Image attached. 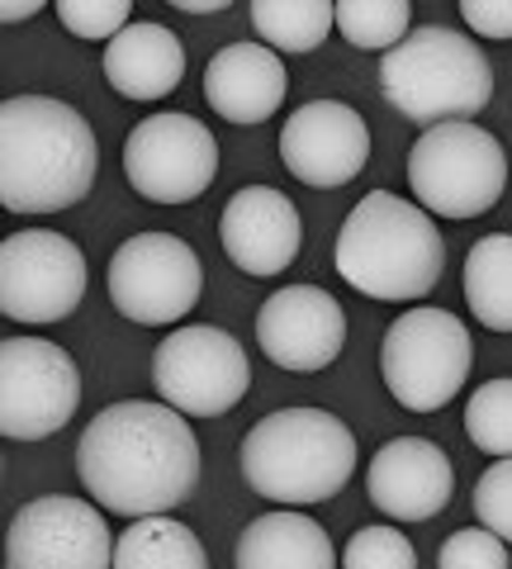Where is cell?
I'll list each match as a JSON object with an SVG mask.
<instances>
[{
	"instance_id": "1",
	"label": "cell",
	"mask_w": 512,
	"mask_h": 569,
	"mask_svg": "<svg viewBox=\"0 0 512 569\" xmlns=\"http://www.w3.org/2000/svg\"><path fill=\"white\" fill-rule=\"evenodd\" d=\"M77 475L104 512H171L200 485V441L185 413L167 399H123L86 422L77 441Z\"/></svg>"
},
{
	"instance_id": "2",
	"label": "cell",
	"mask_w": 512,
	"mask_h": 569,
	"mask_svg": "<svg viewBox=\"0 0 512 569\" xmlns=\"http://www.w3.org/2000/svg\"><path fill=\"white\" fill-rule=\"evenodd\" d=\"M100 171V142L81 110L52 96L0 104V204L10 213H62L81 204Z\"/></svg>"
},
{
	"instance_id": "3",
	"label": "cell",
	"mask_w": 512,
	"mask_h": 569,
	"mask_svg": "<svg viewBox=\"0 0 512 569\" xmlns=\"http://www.w3.org/2000/svg\"><path fill=\"white\" fill-rule=\"evenodd\" d=\"M332 266L351 290L384 299V305L428 299L446 266V242L422 204L399 200L390 190H370L342 219Z\"/></svg>"
},
{
	"instance_id": "4",
	"label": "cell",
	"mask_w": 512,
	"mask_h": 569,
	"mask_svg": "<svg viewBox=\"0 0 512 569\" xmlns=\"http://www.w3.org/2000/svg\"><path fill=\"white\" fill-rule=\"evenodd\" d=\"M247 489L280 508L328 503L357 475V437L328 408H280L242 437Z\"/></svg>"
},
{
	"instance_id": "5",
	"label": "cell",
	"mask_w": 512,
	"mask_h": 569,
	"mask_svg": "<svg viewBox=\"0 0 512 569\" xmlns=\"http://www.w3.org/2000/svg\"><path fill=\"white\" fill-rule=\"evenodd\" d=\"M384 100L403 119L436 129V123L474 119L493 100V67L484 48L455 29H413L380 62Z\"/></svg>"
},
{
	"instance_id": "6",
	"label": "cell",
	"mask_w": 512,
	"mask_h": 569,
	"mask_svg": "<svg viewBox=\"0 0 512 569\" xmlns=\"http://www.w3.org/2000/svg\"><path fill=\"white\" fill-rule=\"evenodd\" d=\"M508 186V152L474 119L436 123L409 152V190L436 219H480Z\"/></svg>"
},
{
	"instance_id": "7",
	"label": "cell",
	"mask_w": 512,
	"mask_h": 569,
	"mask_svg": "<svg viewBox=\"0 0 512 569\" xmlns=\"http://www.w3.org/2000/svg\"><path fill=\"white\" fill-rule=\"evenodd\" d=\"M474 342L470 328L446 309H409L399 313L380 342V376L384 389L409 413H436L446 408L470 380Z\"/></svg>"
},
{
	"instance_id": "8",
	"label": "cell",
	"mask_w": 512,
	"mask_h": 569,
	"mask_svg": "<svg viewBox=\"0 0 512 569\" xmlns=\"http://www.w3.org/2000/svg\"><path fill=\"white\" fill-rule=\"evenodd\" d=\"M152 385L185 418H223L252 389V361L233 332L190 323L171 328L152 351Z\"/></svg>"
},
{
	"instance_id": "9",
	"label": "cell",
	"mask_w": 512,
	"mask_h": 569,
	"mask_svg": "<svg viewBox=\"0 0 512 569\" xmlns=\"http://www.w3.org/2000/svg\"><path fill=\"white\" fill-rule=\"evenodd\" d=\"M110 305L138 328H171L200 305L204 266L175 233H133L104 271Z\"/></svg>"
},
{
	"instance_id": "10",
	"label": "cell",
	"mask_w": 512,
	"mask_h": 569,
	"mask_svg": "<svg viewBox=\"0 0 512 569\" xmlns=\"http://www.w3.org/2000/svg\"><path fill=\"white\" fill-rule=\"evenodd\" d=\"M81 403V370L48 337L0 342V432L10 441H43L72 422Z\"/></svg>"
},
{
	"instance_id": "11",
	"label": "cell",
	"mask_w": 512,
	"mask_h": 569,
	"mask_svg": "<svg viewBox=\"0 0 512 569\" xmlns=\"http://www.w3.org/2000/svg\"><path fill=\"white\" fill-rule=\"evenodd\" d=\"M123 176L152 204H190L214 186L219 142L195 114H148L123 138Z\"/></svg>"
},
{
	"instance_id": "12",
	"label": "cell",
	"mask_w": 512,
	"mask_h": 569,
	"mask_svg": "<svg viewBox=\"0 0 512 569\" xmlns=\"http://www.w3.org/2000/svg\"><path fill=\"white\" fill-rule=\"evenodd\" d=\"M86 299V257L72 238L24 228L0 242V309L14 323H62Z\"/></svg>"
},
{
	"instance_id": "13",
	"label": "cell",
	"mask_w": 512,
	"mask_h": 569,
	"mask_svg": "<svg viewBox=\"0 0 512 569\" xmlns=\"http://www.w3.org/2000/svg\"><path fill=\"white\" fill-rule=\"evenodd\" d=\"M100 503L67 493H43L14 512L6 531V565L10 569H104L114 565L110 522Z\"/></svg>"
},
{
	"instance_id": "14",
	"label": "cell",
	"mask_w": 512,
	"mask_h": 569,
	"mask_svg": "<svg viewBox=\"0 0 512 569\" xmlns=\"http://www.w3.org/2000/svg\"><path fill=\"white\" fill-rule=\"evenodd\" d=\"M257 347L294 376L328 370L347 347V313L323 284H285L257 313Z\"/></svg>"
},
{
	"instance_id": "15",
	"label": "cell",
	"mask_w": 512,
	"mask_h": 569,
	"mask_svg": "<svg viewBox=\"0 0 512 569\" xmlns=\"http://www.w3.org/2000/svg\"><path fill=\"white\" fill-rule=\"evenodd\" d=\"M280 157L294 181L313 190H338L357 181L370 162V129L342 100H309L280 129Z\"/></svg>"
},
{
	"instance_id": "16",
	"label": "cell",
	"mask_w": 512,
	"mask_h": 569,
	"mask_svg": "<svg viewBox=\"0 0 512 569\" xmlns=\"http://www.w3.org/2000/svg\"><path fill=\"white\" fill-rule=\"evenodd\" d=\"M365 493L390 522H428L455 493L451 456L428 437H394L370 456Z\"/></svg>"
},
{
	"instance_id": "17",
	"label": "cell",
	"mask_w": 512,
	"mask_h": 569,
	"mask_svg": "<svg viewBox=\"0 0 512 569\" xmlns=\"http://www.w3.org/2000/svg\"><path fill=\"white\" fill-rule=\"evenodd\" d=\"M223 257L247 276H280L299 257L304 223L285 190L275 186H242L219 213Z\"/></svg>"
},
{
	"instance_id": "18",
	"label": "cell",
	"mask_w": 512,
	"mask_h": 569,
	"mask_svg": "<svg viewBox=\"0 0 512 569\" xmlns=\"http://www.w3.org/2000/svg\"><path fill=\"white\" fill-rule=\"evenodd\" d=\"M290 96L285 58L267 43H228L204 67V100L228 123H267Z\"/></svg>"
},
{
	"instance_id": "19",
	"label": "cell",
	"mask_w": 512,
	"mask_h": 569,
	"mask_svg": "<svg viewBox=\"0 0 512 569\" xmlns=\"http://www.w3.org/2000/svg\"><path fill=\"white\" fill-rule=\"evenodd\" d=\"M104 81L123 100H162L185 81V43L167 24L133 20L114 43H104Z\"/></svg>"
},
{
	"instance_id": "20",
	"label": "cell",
	"mask_w": 512,
	"mask_h": 569,
	"mask_svg": "<svg viewBox=\"0 0 512 569\" xmlns=\"http://www.w3.org/2000/svg\"><path fill=\"white\" fill-rule=\"evenodd\" d=\"M338 560L342 556L332 550L323 522H313L309 512H267L247 522L233 550L238 569H332Z\"/></svg>"
},
{
	"instance_id": "21",
	"label": "cell",
	"mask_w": 512,
	"mask_h": 569,
	"mask_svg": "<svg viewBox=\"0 0 512 569\" xmlns=\"http://www.w3.org/2000/svg\"><path fill=\"white\" fill-rule=\"evenodd\" d=\"M114 565L119 569H204L209 556L200 537L171 512H148L133 518L129 531L114 541Z\"/></svg>"
},
{
	"instance_id": "22",
	"label": "cell",
	"mask_w": 512,
	"mask_h": 569,
	"mask_svg": "<svg viewBox=\"0 0 512 569\" xmlns=\"http://www.w3.org/2000/svg\"><path fill=\"white\" fill-rule=\"evenodd\" d=\"M465 305L489 332H512V233H489L470 247Z\"/></svg>"
},
{
	"instance_id": "23",
	"label": "cell",
	"mask_w": 512,
	"mask_h": 569,
	"mask_svg": "<svg viewBox=\"0 0 512 569\" xmlns=\"http://www.w3.org/2000/svg\"><path fill=\"white\" fill-rule=\"evenodd\" d=\"M247 14L271 52H313L338 29L332 0H252Z\"/></svg>"
},
{
	"instance_id": "24",
	"label": "cell",
	"mask_w": 512,
	"mask_h": 569,
	"mask_svg": "<svg viewBox=\"0 0 512 569\" xmlns=\"http://www.w3.org/2000/svg\"><path fill=\"white\" fill-rule=\"evenodd\" d=\"M409 0H338V33L361 52H390L409 39Z\"/></svg>"
},
{
	"instance_id": "25",
	"label": "cell",
	"mask_w": 512,
	"mask_h": 569,
	"mask_svg": "<svg viewBox=\"0 0 512 569\" xmlns=\"http://www.w3.org/2000/svg\"><path fill=\"white\" fill-rule=\"evenodd\" d=\"M465 432L474 441V451L484 456H512V376L484 380L474 389V399L465 403Z\"/></svg>"
},
{
	"instance_id": "26",
	"label": "cell",
	"mask_w": 512,
	"mask_h": 569,
	"mask_svg": "<svg viewBox=\"0 0 512 569\" xmlns=\"http://www.w3.org/2000/svg\"><path fill=\"white\" fill-rule=\"evenodd\" d=\"M342 565L347 569H413L418 550H413V541L403 537L399 527L380 522V527H361L357 537L347 541Z\"/></svg>"
},
{
	"instance_id": "27",
	"label": "cell",
	"mask_w": 512,
	"mask_h": 569,
	"mask_svg": "<svg viewBox=\"0 0 512 569\" xmlns=\"http://www.w3.org/2000/svg\"><path fill=\"white\" fill-rule=\"evenodd\" d=\"M58 20L72 39L114 43L119 33L133 24V6L129 0H58Z\"/></svg>"
},
{
	"instance_id": "28",
	"label": "cell",
	"mask_w": 512,
	"mask_h": 569,
	"mask_svg": "<svg viewBox=\"0 0 512 569\" xmlns=\"http://www.w3.org/2000/svg\"><path fill=\"white\" fill-rule=\"evenodd\" d=\"M503 546L508 541L499 537V531H489L484 522L480 527H461V531H451V537L441 541L436 565L441 569H508L512 556Z\"/></svg>"
},
{
	"instance_id": "29",
	"label": "cell",
	"mask_w": 512,
	"mask_h": 569,
	"mask_svg": "<svg viewBox=\"0 0 512 569\" xmlns=\"http://www.w3.org/2000/svg\"><path fill=\"white\" fill-rule=\"evenodd\" d=\"M474 518L489 531H499L503 541H512V456H499L474 479Z\"/></svg>"
},
{
	"instance_id": "30",
	"label": "cell",
	"mask_w": 512,
	"mask_h": 569,
	"mask_svg": "<svg viewBox=\"0 0 512 569\" xmlns=\"http://www.w3.org/2000/svg\"><path fill=\"white\" fill-rule=\"evenodd\" d=\"M461 20L480 39H512V0H465Z\"/></svg>"
},
{
	"instance_id": "31",
	"label": "cell",
	"mask_w": 512,
	"mask_h": 569,
	"mask_svg": "<svg viewBox=\"0 0 512 569\" xmlns=\"http://www.w3.org/2000/svg\"><path fill=\"white\" fill-rule=\"evenodd\" d=\"M43 10V0H6L0 6V24H24L29 14H39Z\"/></svg>"
},
{
	"instance_id": "32",
	"label": "cell",
	"mask_w": 512,
	"mask_h": 569,
	"mask_svg": "<svg viewBox=\"0 0 512 569\" xmlns=\"http://www.w3.org/2000/svg\"><path fill=\"white\" fill-rule=\"evenodd\" d=\"M175 10H185V14H223L228 0H175Z\"/></svg>"
}]
</instances>
